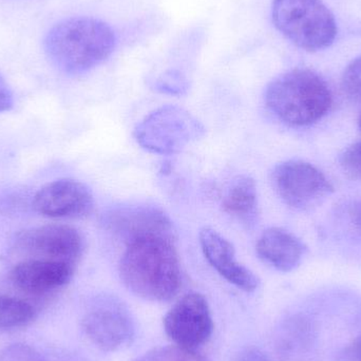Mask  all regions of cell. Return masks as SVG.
I'll return each mask as SVG.
<instances>
[{
    "mask_svg": "<svg viewBox=\"0 0 361 361\" xmlns=\"http://www.w3.org/2000/svg\"><path fill=\"white\" fill-rule=\"evenodd\" d=\"M175 239L152 235L127 244L120 277L135 296L152 302H166L177 296L182 271Z\"/></svg>",
    "mask_w": 361,
    "mask_h": 361,
    "instance_id": "obj_1",
    "label": "cell"
},
{
    "mask_svg": "<svg viewBox=\"0 0 361 361\" xmlns=\"http://www.w3.org/2000/svg\"><path fill=\"white\" fill-rule=\"evenodd\" d=\"M116 44V33L108 23L92 17H71L49 31L44 50L59 70L76 75L103 63Z\"/></svg>",
    "mask_w": 361,
    "mask_h": 361,
    "instance_id": "obj_2",
    "label": "cell"
},
{
    "mask_svg": "<svg viewBox=\"0 0 361 361\" xmlns=\"http://www.w3.org/2000/svg\"><path fill=\"white\" fill-rule=\"evenodd\" d=\"M267 108L284 124L307 127L330 111L332 92L312 70L294 69L276 78L265 91Z\"/></svg>",
    "mask_w": 361,
    "mask_h": 361,
    "instance_id": "obj_3",
    "label": "cell"
},
{
    "mask_svg": "<svg viewBox=\"0 0 361 361\" xmlns=\"http://www.w3.org/2000/svg\"><path fill=\"white\" fill-rule=\"evenodd\" d=\"M271 18L284 37L309 52L329 48L338 32L334 15L322 0H273Z\"/></svg>",
    "mask_w": 361,
    "mask_h": 361,
    "instance_id": "obj_4",
    "label": "cell"
},
{
    "mask_svg": "<svg viewBox=\"0 0 361 361\" xmlns=\"http://www.w3.org/2000/svg\"><path fill=\"white\" fill-rule=\"evenodd\" d=\"M204 128L186 110L177 106L159 108L146 116L135 130L137 143L159 154L180 152L203 135Z\"/></svg>",
    "mask_w": 361,
    "mask_h": 361,
    "instance_id": "obj_5",
    "label": "cell"
},
{
    "mask_svg": "<svg viewBox=\"0 0 361 361\" xmlns=\"http://www.w3.org/2000/svg\"><path fill=\"white\" fill-rule=\"evenodd\" d=\"M271 180L280 199L297 209L317 205L334 191L330 180L317 167L303 161H286L277 165Z\"/></svg>",
    "mask_w": 361,
    "mask_h": 361,
    "instance_id": "obj_6",
    "label": "cell"
},
{
    "mask_svg": "<svg viewBox=\"0 0 361 361\" xmlns=\"http://www.w3.org/2000/svg\"><path fill=\"white\" fill-rule=\"evenodd\" d=\"M164 331L175 345L197 350L214 333V319L207 299L197 292L180 298L164 317Z\"/></svg>",
    "mask_w": 361,
    "mask_h": 361,
    "instance_id": "obj_7",
    "label": "cell"
},
{
    "mask_svg": "<svg viewBox=\"0 0 361 361\" xmlns=\"http://www.w3.org/2000/svg\"><path fill=\"white\" fill-rule=\"evenodd\" d=\"M82 330L89 341L104 352H116L128 347L135 338V326L127 307L109 299L95 305L85 315Z\"/></svg>",
    "mask_w": 361,
    "mask_h": 361,
    "instance_id": "obj_8",
    "label": "cell"
},
{
    "mask_svg": "<svg viewBox=\"0 0 361 361\" xmlns=\"http://www.w3.org/2000/svg\"><path fill=\"white\" fill-rule=\"evenodd\" d=\"M17 246L21 252L39 260L78 265L84 252V239L78 229L68 225H46L25 231Z\"/></svg>",
    "mask_w": 361,
    "mask_h": 361,
    "instance_id": "obj_9",
    "label": "cell"
},
{
    "mask_svg": "<svg viewBox=\"0 0 361 361\" xmlns=\"http://www.w3.org/2000/svg\"><path fill=\"white\" fill-rule=\"evenodd\" d=\"M94 200L84 183L73 179L53 180L42 186L33 199L36 212L48 218H80L90 214Z\"/></svg>",
    "mask_w": 361,
    "mask_h": 361,
    "instance_id": "obj_10",
    "label": "cell"
},
{
    "mask_svg": "<svg viewBox=\"0 0 361 361\" xmlns=\"http://www.w3.org/2000/svg\"><path fill=\"white\" fill-rule=\"evenodd\" d=\"M106 225L126 245L135 240L152 235L176 238L169 216L149 206L118 208L108 214Z\"/></svg>",
    "mask_w": 361,
    "mask_h": 361,
    "instance_id": "obj_11",
    "label": "cell"
},
{
    "mask_svg": "<svg viewBox=\"0 0 361 361\" xmlns=\"http://www.w3.org/2000/svg\"><path fill=\"white\" fill-rule=\"evenodd\" d=\"M199 239L206 260L221 277L246 293L258 288L259 278L237 260L235 247L228 240L210 227L201 229Z\"/></svg>",
    "mask_w": 361,
    "mask_h": 361,
    "instance_id": "obj_12",
    "label": "cell"
},
{
    "mask_svg": "<svg viewBox=\"0 0 361 361\" xmlns=\"http://www.w3.org/2000/svg\"><path fill=\"white\" fill-rule=\"evenodd\" d=\"M75 269V265L69 263L27 259L13 267L10 277L23 292L44 295L67 286Z\"/></svg>",
    "mask_w": 361,
    "mask_h": 361,
    "instance_id": "obj_13",
    "label": "cell"
},
{
    "mask_svg": "<svg viewBox=\"0 0 361 361\" xmlns=\"http://www.w3.org/2000/svg\"><path fill=\"white\" fill-rule=\"evenodd\" d=\"M256 250L263 262L283 273L296 269L305 254L302 242L281 227H271L264 231L257 242Z\"/></svg>",
    "mask_w": 361,
    "mask_h": 361,
    "instance_id": "obj_14",
    "label": "cell"
},
{
    "mask_svg": "<svg viewBox=\"0 0 361 361\" xmlns=\"http://www.w3.org/2000/svg\"><path fill=\"white\" fill-rule=\"evenodd\" d=\"M222 206L229 216L242 222H252L258 206V192L255 180L248 176L235 178L223 199Z\"/></svg>",
    "mask_w": 361,
    "mask_h": 361,
    "instance_id": "obj_15",
    "label": "cell"
},
{
    "mask_svg": "<svg viewBox=\"0 0 361 361\" xmlns=\"http://www.w3.org/2000/svg\"><path fill=\"white\" fill-rule=\"evenodd\" d=\"M35 317V309L27 301L0 294V330L23 328Z\"/></svg>",
    "mask_w": 361,
    "mask_h": 361,
    "instance_id": "obj_16",
    "label": "cell"
},
{
    "mask_svg": "<svg viewBox=\"0 0 361 361\" xmlns=\"http://www.w3.org/2000/svg\"><path fill=\"white\" fill-rule=\"evenodd\" d=\"M133 361H209L197 350L186 349L173 345L160 347L146 352Z\"/></svg>",
    "mask_w": 361,
    "mask_h": 361,
    "instance_id": "obj_17",
    "label": "cell"
},
{
    "mask_svg": "<svg viewBox=\"0 0 361 361\" xmlns=\"http://www.w3.org/2000/svg\"><path fill=\"white\" fill-rule=\"evenodd\" d=\"M343 89L350 97L361 101V55L345 68L343 75Z\"/></svg>",
    "mask_w": 361,
    "mask_h": 361,
    "instance_id": "obj_18",
    "label": "cell"
},
{
    "mask_svg": "<svg viewBox=\"0 0 361 361\" xmlns=\"http://www.w3.org/2000/svg\"><path fill=\"white\" fill-rule=\"evenodd\" d=\"M339 162L350 178L361 180V142L348 147L341 154Z\"/></svg>",
    "mask_w": 361,
    "mask_h": 361,
    "instance_id": "obj_19",
    "label": "cell"
},
{
    "mask_svg": "<svg viewBox=\"0 0 361 361\" xmlns=\"http://www.w3.org/2000/svg\"><path fill=\"white\" fill-rule=\"evenodd\" d=\"M0 361H46L30 345L17 343L0 352Z\"/></svg>",
    "mask_w": 361,
    "mask_h": 361,
    "instance_id": "obj_20",
    "label": "cell"
},
{
    "mask_svg": "<svg viewBox=\"0 0 361 361\" xmlns=\"http://www.w3.org/2000/svg\"><path fill=\"white\" fill-rule=\"evenodd\" d=\"M157 86L159 90L173 94V93H182V91L186 89V82L184 78H182L180 74L169 72L158 80Z\"/></svg>",
    "mask_w": 361,
    "mask_h": 361,
    "instance_id": "obj_21",
    "label": "cell"
},
{
    "mask_svg": "<svg viewBox=\"0 0 361 361\" xmlns=\"http://www.w3.org/2000/svg\"><path fill=\"white\" fill-rule=\"evenodd\" d=\"M338 361H361V335L343 350Z\"/></svg>",
    "mask_w": 361,
    "mask_h": 361,
    "instance_id": "obj_22",
    "label": "cell"
},
{
    "mask_svg": "<svg viewBox=\"0 0 361 361\" xmlns=\"http://www.w3.org/2000/svg\"><path fill=\"white\" fill-rule=\"evenodd\" d=\"M14 105V97L6 80L0 75V112L8 111Z\"/></svg>",
    "mask_w": 361,
    "mask_h": 361,
    "instance_id": "obj_23",
    "label": "cell"
},
{
    "mask_svg": "<svg viewBox=\"0 0 361 361\" xmlns=\"http://www.w3.org/2000/svg\"><path fill=\"white\" fill-rule=\"evenodd\" d=\"M350 222L361 237V201L355 202L349 210Z\"/></svg>",
    "mask_w": 361,
    "mask_h": 361,
    "instance_id": "obj_24",
    "label": "cell"
},
{
    "mask_svg": "<svg viewBox=\"0 0 361 361\" xmlns=\"http://www.w3.org/2000/svg\"><path fill=\"white\" fill-rule=\"evenodd\" d=\"M360 129H361V114H360Z\"/></svg>",
    "mask_w": 361,
    "mask_h": 361,
    "instance_id": "obj_25",
    "label": "cell"
}]
</instances>
